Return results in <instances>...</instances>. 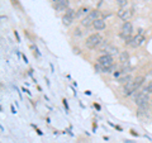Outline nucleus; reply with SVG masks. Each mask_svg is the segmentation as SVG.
Returning a JSON list of instances; mask_svg holds the SVG:
<instances>
[{
    "instance_id": "obj_11",
    "label": "nucleus",
    "mask_w": 152,
    "mask_h": 143,
    "mask_svg": "<svg viewBox=\"0 0 152 143\" xmlns=\"http://www.w3.org/2000/svg\"><path fill=\"white\" fill-rule=\"evenodd\" d=\"M100 12H99L98 10V9H94V10H90V13L88 14V18L90 19V20H91V22H95V20H96V19H100V18H99V17H100Z\"/></svg>"
},
{
    "instance_id": "obj_7",
    "label": "nucleus",
    "mask_w": 152,
    "mask_h": 143,
    "mask_svg": "<svg viewBox=\"0 0 152 143\" xmlns=\"http://www.w3.org/2000/svg\"><path fill=\"white\" fill-rule=\"evenodd\" d=\"M132 32H133V26L131 22H124L122 26V33H121V37L124 39L128 36H132Z\"/></svg>"
},
{
    "instance_id": "obj_14",
    "label": "nucleus",
    "mask_w": 152,
    "mask_h": 143,
    "mask_svg": "<svg viewBox=\"0 0 152 143\" xmlns=\"http://www.w3.org/2000/svg\"><path fill=\"white\" fill-rule=\"evenodd\" d=\"M143 82H145V76H137V77L133 80V84H134L136 89L141 88L142 85H143Z\"/></svg>"
},
{
    "instance_id": "obj_10",
    "label": "nucleus",
    "mask_w": 152,
    "mask_h": 143,
    "mask_svg": "<svg viewBox=\"0 0 152 143\" xmlns=\"http://www.w3.org/2000/svg\"><path fill=\"white\" fill-rule=\"evenodd\" d=\"M93 27H94L96 31H103V29H105L107 24H105V22H104L103 19H96V20L93 23Z\"/></svg>"
},
{
    "instance_id": "obj_1",
    "label": "nucleus",
    "mask_w": 152,
    "mask_h": 143,
    "mask_svg": "<svg viewBox=\"0 0 152 143\" xmlns=\"http://www.w3.org/2000/svg\"><path fill=\"white\" fill-rule=\"evenodd\" d=\"M103 37L99 34V33H94V34L89 36L86 38V41H85V46L88 47V48H95L96 46L102 45L103 43Z\"/></svg>"
},
{
    "instance_id": "obj_8",
    "label": "nucleus",
    "mask_w": 152,
    "mask_h": 143,
    "mask_svg": "<svg viewBox=\"0 0 152 143\" xmlns=\"http://www.w3.org/2000/svg\"><path fill=\"white\" fill-rule=\"evenodd\" d=\"M69 5H70L69 0H56L53 7H55V9L57 12H64V10H67Z\"/></svg>"
},
{
    "instance_id": "obj_13",
    "label": "nucleus",
    "mask_w": 152,
    "mask_h": 143,
    "mask_svg": "<svg viewBox=\"0 0 152 143\" xmlns=\"http://www.w3.org/2000/svg\"><path fill=\"white\" fill-rule=\"evenodd\" d=\"M118 81H119L122 85H126V84L131 82V81H133V80H132V76H131L129 74H124L123 76H121V77L118 79Z\"/></svg>"
},
{
    "instance_id": "obj_6",
    "label": "nucleus",
    "mask_w": 152,
    "mask_h": 143,
    "mask_svg": "<svg viewBox=\"0 0 152 143\" xmlns=\"http://www.w3.org/2000/svg\"><path fill=\"white\" fill-rule=\"evenodd\" d=\"M145 42V37H143V31L140 29V33L137 34L136 37H133L132 42L129 43V46L132 47V48H137V47H140L142 43Z\"/></svg>"
},
{
    "instance_id": "obj_16",
    "label": "nucleus",
    "mask_w": 152,
    "mask_h": 143,
    "mask_svg": "<svg viewBox=\"0 0 152 143\" xmlns=\"http://www.w3.org/2000/svg\"><path fill=\"white\" fill-rule=\"evenodd\" d=\"M147 109H148V104L138 107V110H137V115H143L145 113H147Z\"/></svg>"
},
{
    "instance_id": "obj_15",
    "label": "nucleus",
    "mask_w": 152,
    "mask_h": 143,
    "mask_svg": "<svg viewBox=\"0 0 152 143\" xmlns=\"http://www.w3.org/2000/svg\"><path fill=\"white\" fill-rule=\"evenodd\" d=\"M90 13V9L89 8H86V7H83V8H80L79 10H77V13H76V17H83V15H86V14H89Z\"/></svg>"
},
{
    "instance_id": "obj_9",
    "label": "nucleus",
    "mask_w": 152,
    "mask_h": 143,
    "mask_svg": "<svg viewBox=\"0 0 152 143\" xmlns=\"http://www.w3.org/2000/svg\"><path fill=\"white\" fill-rule=\"evenodd\" d=\"M136 90L137 89L134 86V84H133V81H131V82H128V84L124 85V88H123V94H124L126 96H129V95H132Z\"/></svg>"
},
{
    "instance_id": "obj_19",
    "label": "nucleus",
    "mask_w": 152,
    "mask_h": 143,
    "mask_svg": "<svg viewBox=\"0 0 152 143\" xmlns=\"http://www.w3.org/2000/svg\"><path fill=\"white\" fill-rule=\"evenodd\" d=\"M127 3H128V0H117V4L121 8H124V5H127Z\"/></svg>"
},
{
    "instance_id": "obj_5",
    "label": "nucleus",
    "mask_w": 152,
    "mask_h": 143,
    "mask_svg": "<svg viewBox=\"0 0 152 143\" xmlns=\"http://www.w3.org/2000/svg\"><path fill=\"white\" fill-rule=\"evenodd\" d=\"M134 101H136V104L138 107H141V105H146V104H148V101H150V98H148V94H146V93H138L134 96Z\"/></svg>"
},
{
    "instance_id": "obj_12",
    "label": "nucleus",
    "mask_w": 152,
    "mask_h": 143,
    "mask_svg": "<svg viewBox=\"0 0 152 143\" xmlns=\"http://www.w3.org/2000/svg\"><path fill=\"white\" fill-rule=\"evenodd\" d=\"M128 60H129V53H128L127 51L119 52V62H122L123 65H126L128 62Z\"/></svg>"
},
{
    "instance_id": "obj_18",
    "label": "nucleus",
    "mask_w": 152,
    "mask_h": 143,
    "mask_svg": "<svg viewBox=\"0 0 152 143\" xmlns=\"http://www.w3.org/2000/svg\"><path fill=\"white\" fill-rule=\"evenodd\" d=\"M143 93H146V94H152V81L147 84V86L143 89Z\"/></svg>"
},
{
    "instance_id": "obj_4",
    "label": "nucleus",
    "mask_w": 152,
    "mask_h": 143,
    "mask_svg": "<svg viewBox=\"0 0 152 143\" xmlns=\"http://www.w3.org/2000/svg\"><path fill=\"white\" fill-rule=\"evenodd\" d=\"M117 15H118V18H121L122 20L128 22V20H129V19L132 18L133 12H132V9H128V8H121L119 10H118Z\"/></svg>"
},
{
    "instance_id": "obj_20",
    "label": "nucleus",
    "mask_w": 152,
    "mask_h": 143,
    "mask_svg": "<svg viewBox=\"0 0 152 143\" xmlns=\"http://www.w3.org/2000/svg\"><path fill=\"white\" fill-rule=\"evenodd\" d=\"M81 34H83L81 29H79V28H76V29L74 31V36H75V37H81Z\"/></svg>"
},
{
    "instance_id": "obj_17",
    "label": "nucleus",
    "mask_w": 152,
    "mask_h": 143,
    "mask_svg": "<svg viewBox=\"0 0 152 143\" xmlns=\"http://www.w3.org/2000/svg\"><path fill=\"white\" fill-rule=\"evenodd\" d=\"M93 23H94V22H91V20H90V19L86 17V18H84L83 20H81V26H83V27H85V28H89L90 26L93 24Z\"/></svg>"
},
{
    "instance_id": "obj_3",
    "label": "nucleus",
    "mask_w": 152,
    "mask_h": 143,
    "mask_svg": "<svg viewBox=\"0 0 152 143\" xmlns=\"http://www.w3.org/2000/svg\"><path fill=\"white\" fill-rule=\"evenodd\" d=\"M75 18H77V17H76V12L69 8L67 10H66L65 15L62 17V23L66 27H69L70 24H72V22L75 20Z\"/></svg>"
},
{
    "instance_id": "obj_2",
    "label": "nucleus",
    "mask_w": 152,
    "mask_h": 143,
    "mask_svg": "<svg viewBox=\"0 0 152 143\" xmlns=\"http://www.w3.org/2000/svg\"><path fill=\"white\" fill-rule=\"evenodd\" d=\"M113 57L110 56V55H102L100 57L98 58V63L102 66V67L104 69V72H105L107 70H109V69H112L113 67Z\"/></svg>"
},
{
    "instance_id": "obj_21",
    "label": "nucleus",
    "mask_w": 152,
    "mask_h": 143,
    "mask_svg": "<svg viewBox=\"0 0 152 143\" xmlns=\"http://www.w3.org/2000/svg\"><path fill=\"white\" fill-rule=\"evenodd\" d=\"M114 77H118V79H119V77H121V71H115V72H114Z\"/></svg>"
}]
</instances>
